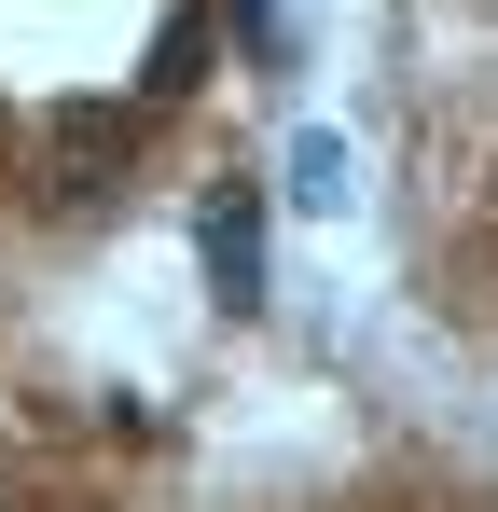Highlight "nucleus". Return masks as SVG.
Here are the masks:
<instances>
[{
  "mask_svg": "<svg viewBox=\"0 0 498 512\" xmlns=\"http://www.w3.org/2000/svg\"><path fill=\"white\" fill-rule=\"evenodd\" d=\"M291 194H305V208H346V153L305 139V153H291Z\"/></svg>",
  "mask_w": 498,
  "mask_h": 512,
  "instance_id": "obj_2",
  "label": "nucleus"
},
{
  "mask_svg": "<svg viewBox=\"0 0 498 512\" xmlns=\"http://www.w3.org/2000/svg\"><path fill=\"white\" fill-rule=\"evenodd\" d=\"M194 250H208V291H222V305H263V194H249V180H222V194H208Z\"/></svg>",
  "mask_w": 498,
  "mask_h": 512,
  "instance_id": "obj_1",
  "label": "nucleus"
}]
</instances>
